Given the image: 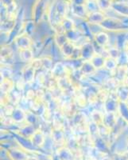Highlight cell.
<instances>
[{"label": "cell", "mask_w": 128, "mask_h": 160, "mask_svg": "<svg viewBox=\"0 0 128 160\" xmlns=\"http://www.w3.org/2000/svg\"><path fill=\"white\" fill-rule=\"evenodd\" d=\"M91 1H96V0H91Z\"/></svg>", "instance_id": "d6a6232c"}, {"label": "cell", "mask_w": 128, "mask_h": 160, "mask_svg": "<svg viewBox=\"0 0 128 160\" xmlns=\"http://www.w3.org/2000/svg\"><path fill=\"white\" fill-rule=\"evenodd\" d=\"M126 105H127V106H128V101H127V102H126Z\"/></svg>", "instance_id": "1f68e13d"}, {"label": "cell", "mask_w": 128, "mask_h": 160, "mask_svg": "<svg viewBox=\"0 0 128 160\" xmlns=\"http://www.w3.org/2000/svg\"><path fill=\"white\" fill-rule=\"evenodd\" d=\"M116 95L120 102H126L128 101V88L123 85L119 86L116 89Z\"/></svg>", "instance_id": "e0dca14e"}, {"label": "cell", "mask_w": 128, "mask_h": 160, "mask_svg": "<svg viewBox=\"0 0 128 160\" xmlns=\"http://www.w3.org/2000/svg\"><path fill=\"white\" fill-rule=\"evenodd\" d=\"M76 46L73 43V42L69 41L68 42L65 44V45L61 48V52H62V55L65 57L66 58L69 59L72 56V55L73 54L74 50L76 48Z\"/></svg>", "instance_id": "9a60e30c"}, {"label": "cell", "mask_w": 128, "mask_h": 160, "mask_svg": "<svg viewBox=\"0 0 128 160\" xmlns=\"http://www.w3.org/2000/svg\"><path fill=\"white\" fill-rule=\"evenodd\" d=\"M94 41L96 43V45L100 48H107V45L110 43V36L107 33L103 31L94 36Z\"/></svg>", "instance_id": "8992f818"}, {"label": "cell", "mask_w": 128, "mask_h": 160, "mask_svg": "<svg viewBox=\"0 0 128 160\" xmlns=\"http://www.w3.org/2000/svg\"><path fill=\"white\" fill-rule=\"evenodd\" d=\"M35 71L36 70L33 68L30 63L25 66L22 70V80L26 83L34 82L35 78Z\"/></svg>", "instance_id": "ba28073f"}, {"label": "cell", "mask_w": 128, "mask_h": 160, "mask_svg": "<svg viewBox=\"0 0 128 160\" xmlns=\"http://www.w3.org/2000/svg\"><path fill=\"white\" fill-rule=\"evenodd\" d=\"M15 2V0H1V3H2V7L5 8H8L10 6H11L12 4H14Z\"/></svg>", "instance_id": "4316f807"}, {"label": "cell", "mask_w": 128, "mask_h": 160, "mask_svg": "<svg viewBox=\"0 0 128 160\" xmlns=\"http://www.w3.org/2000/svg\"><path fill=\"white\" fill-rule=\"evenodd\" d=\"M54 42L58 48L61 49L66 42H69V39L65 34H56L54 36Z\"/></svg>", "instance_id": "7402d4cb"}, {"label": "cell", "mask_w": 128, "mask_h": 160, "mask_svg": "<svg viewBox=\"0 0 128 160\" xmlns=\"http://www.w3.org/2000/svg\"><path fill=\"white\" fill-rule=\"evenodd\" d=\"M15 87V82L10 78H6L1 82V91L5 95H8L11 92Z\"/></svg>", "instance_id": "ac0fdd59"}, {"label": "cell", "mask_w": 128, "mask_h": 160, "mask_svg": "<svg viewBox=\"0 0 128 160\" xmlns=\"http://www.w3.org/2000/svg\"><path fill=\"white\" fill-rule=\"evenodd\" d=\"M115 75L114 78L117 79L119 82H123V80L126 78V77L128 75V68L127 65H119L117 69L114 71Z\"/></svg>", "instance_id": "7c38bea8"}, {"label": "cell", "mask_w": 128, "mask_h": 160, "mask_svg": "<svg viewBox=\"0 0 128 160\" xmlns=\"http://www.w3.org/2000/svg\"><path fill=\"white\" fill-rule=\"evenodd\" d=\"M96 2L99 6V10L103 12H106L112 8V2H111L110 0H96Z\"/></svg>", "instance_id": "cb8c5ba5"}, {"label": "cell", "mask_w": 128, "mask_h": 160, "mask_svg": "<svg viewBox=\"0 0 128 160\" xmlns=\"http://www.w3.org/2000/svg\"><path fill=\"white\" fill-rule=\"evenodd\" d=\"M103 31L110 32L120 33L128 31V26L125 25L121 20V18L116 17H106L100 24Z\"/></svg>", "instance_id": "6da1fadb"}, {"label": "cell", "mask_w": 128, "mask_h": 160, "mask_svg": "<svg viewBox=\"0 0 128 160\" xmlns=\"http://www.w3.org/2000/svg\"><path fill=\"white\" fill-rule=\"evenodd\" d=\"M106 17L107 16L104 12L99 11H96V12L89 13L85 21H86V22H89V23L99 24V25H100L103 20L106 18Z\"/></svg>", "instance_id": "5b68a950"}, {"label": "cell", "mask_w": 128, "mask_h": 160, "mask_svg": "<svg viewBox=\"0 0 128 160\" xmlns=\"http://www.w3.org/2000/svg\"><path fill=\"white\" fill-rule=\"evenodd\" d=\"M80 71L83 75H94L96 73L97 70L92 65L90 60H85L83 61V63H82Z\"/></svg>", "instance_id": "8fae6325"}, {"label": "cell", "mask_w": 128, "mask_h": 160, "mask_svg": "<svg viewBox=\"0 0 128 160\" xmlns=\"http://www.w3.org/2000/svg\"><path fill=\"white\" fill-rule=\"evenodd\" d=\"M85 6L89 14V13L96 12V11H100L96 1H91V0H88V1L86 2V3L85 4Z\"/></svg>", "instance_id": "603a6c76"}, {"label": "cell", "mask_w": 128, "mask_h": 160, "mask_svg": "<svg viewBox=\"0 0 128 160\" xmlns=\"http://www.w3.org/2000/svg\"><path fill=\"white\" fill-rule=\"evenodd\" d=\"M12 55V50L9 47H2L1 50V57L2 58H7Z\"/></svg>", "instance_id": "d4e9b609"}, {"label": "cell", "mask_w": 128, "mask_h": 160, "mask_svg": "<svg viewBox=\"0 0 128 160\" xmlns=\"http://www.w3.org/2000/svg\"><path fill=\"white\" fill-rule=\"evenodd\" d=\"M111 9L121 17H128V2L116 1L112 2Z\"/></svg>", "instance_id": "3957f363"}, {"label": "cell", "mask_w": 128, "mask_h": 160, "mask_svg": "<svg viewBox=\"0 0 128 160\" xmlns=\"http://www.w3.org/2000/svg\"><path fill=\"white\" fill-rule=\"evenodd\" d=\"M110 1H111V2H116V0H110Z\"/></svg>", "instance_id": "4dcf8cb0"}, {"label": "cell", "mask_w": 128, "mask_h": 160, "mask_svg": "<svg viewBox=\"0 0 128 160\" xmlns=\"http://www.w3.org/2000/svg\"><path fill=\"white\" fill-rule=\"evenodd\" d=\"M19 57L22 62H29V63H30L34 59V51H32V48L19 50Z\"/></svg>", "instance_id": "2e32d148"}, {"label": "cell", "mask_w": 128, "mask_h": 160, "mask_svg": "<svg viewBox=\"0 0 128 160\" xmlns=\"http://www.w3.org/2000/svg\"><path fill=\"white\" fill-rule=\"evenodd\" d=\"M81 51L82 59L85 60H90L92 57L96 53V51L95 48H94V46L90 42L82 46Z\"/></svg>", "instance_id": "9c48e42d"}, {"label": "cell", "mask_w": 128, "mask_h": 160, "mask_svg": "<svg viewBox=\"0 0 128 160\" xmlns=\"http://www.w3.org/2000/svg\"><path fill=\"white\" fill-rule=\"evenodd\" d=\"M105 60L106 59H105V58L100 55V54H99V53H96V54L92 57L90 61L92 63V65L96 68V70H100V69H103V68H104Z\"/></svg>", "instance_id": "5bb4252c"}, {"label": "cell", "mask_w": 128, "mask_h": 160, "mask_svg": "<svg viewBox=\"0 0 128 160\" xmlns=\"http://www.w3.org/2000/svg\"><path fill=\"white\" fill-rule=\"evenodd\" d=\"M123 51L128 52V39H126V41L125 42L124 45H123Z\"/></svg>", "instance_id": "f1b7e54d"}, {"label": "cell", "mask_w": 128, "mask_h": 160, "mask_svg": "<svg viewBox=\"0 0 128 160\" xmlns=\"http://www.w3.org/2000/svg\"><path fill=\"white\" fill-rule=\"evenodd\" d=\"M71 11L76 17L86 19L89 13L87 11L85 5H76L71 3Z\"/></svg>", "instance_id": "30bf717a"}, {"label": "cell", "mask_w": 128, "mask_h": 160, "mask_svg": "<svg viewBox=\"0 0 128 160\" xmlns=\"http://www.w3.org/2000/svg\"><path fill=\"white\" fill-rule=\"evenodd\" d=\"M118 66H119V63H118V61L114 58H108L105 60V63H104V69L108 71L109 72H114L117 69Z\"/></svg>", "instance_id": "ffe728a7"}, {"label": "cell", "mask_w": 128, "mask_h": 160, "mask_svg": "<svg viewBox=\"0 0 128 160\" xmlns=\"http://www.w3.org/2000/svg\"><path fill=\"white\" fill-rule=\"evenodd\" d=\"M119 119L117 116V113L116 112H106L104 114V119H103V125L107 129H113L116 126Z\"/></svg>", "instance_id": "277c9868"}, {"label": "cell", "mask_w": 128, "mask_h": 160, "mask_svg": "<svg viewBox=\"0 0 128 160\" xmlns=\"http://www.w3.org/2000/svg\"><path fill=\"white\" fill-rule=\"evenodd\" d=\"M11 118L16 123H22L26 118V112H25L22 108H16L13 111Z\"/></svg>", "instance_id": "4fadbf2b"}, {"label": "cell", "mask_w": 128, "mask_h": 160, "mask_svg": "<svg viewBox=\"0 0 128 160\" xmlns=\"http://www.w3.org/2000/svg\"><path fill=\"white\" fill-rule=\"evenodd\" d=\"M65 1L68 2V3H72V0H65Z\"/></svg>", "instance_id": "f546056e"}, {"label": "cell", "mask_w": 128, "mask_h": 160, "mask_svg": "<svg viewBox=\"0 0 128 160\" xmlns=\"http://www.w3.org/2000/svg\"><path fill=\"white\" fill-rule=\"evenodd\" d=\"M61 23H62L65 33L75 29V24H74V22L72 19L68 18V17H65V18H62V21H61Z\"/></svg>", "instance_id": "44dd1931"}, {"label": "cell", "mask_w": 128, "mask_h": 160, "mask_svg": "<svg viewBox=\"0 0 128 160\" xmlns=\"http://www.w3.org/2000/svg\"><path fill=\"white\" fill-rule=\"evenodd\" d=\"M119 104H120V102H119V100L118 99L117 96L113 98V97H112L110 95L108 99L107 100L106 102H104L105 111H106V112L117 113V111H119Z\"/></svg>", "instance_id": "52a82bcc"}, {"label": "cell", "mask_w": 128, "mask_h": 160, "mask_svg": "<svg viewBox=\"0 0 128 160\" xmlns=\"http://www.w3.org/2000/svg\"><path fill=\"white\" fill-rule=\"evenodd\" d=\"M91 118L92 122L97 124L99 127L103 125V119H104V114L101 113L100 111H93L91 113Z\"/></svg>", "instance_id": "d6986e66"}, {"label": "cell", "mask_w": 128, "mask_h": 160, "mask_svg": "<svg viewBox=\"0 0 128 160\" xmlns=\"http://www.w3.org/2000/svg\"><path fill=\"white\" fill-rule=\"evenodd\" d=\"M88 0H72V4L76 5H85Z\"/></svg>", "instance_id": "83f0119b"}, {"label": "cell", "mask_w": 128, "mask_h": 160, "mask_svg": "<svg viewBox=\"0 0 128 160\" xmlns=\"http://www.w3.org/2000/svg\"><path fill=\"white\" fill-rule=\"evenodd\" d=\"M42 63H43V68L46 70H50L53 68V61L50 57H45L42 58Z\"/></svg>", "instance_id": "484cf974"}, {"label": "cell", "mask_w": 128, "mask_h": 160, "mask_svg": "<svg viewBox=\"0 0 128 160\" xmlns=\"http://www.w3.org/2000/svg\"><path fill=\"white\" fill-rule=\"evenodd\" d=\"M15 42L19 50L29 49L32 48L33 45L32 40L30 38V35L25 33L17 35V37L15 38Z\"/></svg>", "instance_id": "7a4b0ae2"}]
</instances>
